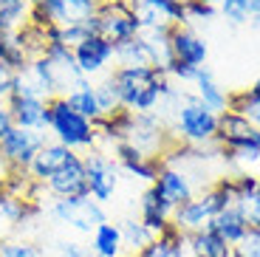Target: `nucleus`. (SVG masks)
I'll list each match as a JSON object with an SVG mask.
<instances>
[{
	"instance_id": "nucleus-33",
	"label": "nucleus",
	"mask_w": 260,
	"mask_h": 257,
	"mask_svg": "<svg viewBox=\"0 0 260 257\" xmlns=\"http://www.w3.org/2000/svg\"><path fill=\"white\" fill-rule=\"evenodd\" d=\"M235 209L241 212V218L246 220L249 229H260V184L254 192H246L238 198V204H235Z\"/></svg>"
},
{
	"instance_id": "nucleus-43",
	"label": "nucleus",
	"mask_w": 260,
	"mask_h": 257,
	"mask_svg": "<svg viewBox=\"0 0 260 257\" xmlns=\"http://www.w3.org/2000/svg\"><path fill=\"white\" fill-rule=\"evenodd\" d=\"M207 3H212V6H218V3H221V0H207Z\"/></svg>"
},
{
	"instance_id": "nucleus-10",
	"label": "nucleus",
	"mask_w": 260,
	"mask_h": 257,
	"mask_svg": "<svg viewBox=\"0 0 260 257\" xmlns=\"http://www.w3.org/2000/svg\"><path fill=\"white\" fill-rule=\"evenodd\" d=\"M34 6L46 14L48 26H82L96 14L99 0H37Z\"/></svg>"
},
{
	"instance_id": "nucleus-39",
	"label": "nucleus",
	"mask_w": 260,
	"mask_h": 257,
	"mask_svg": "<svg viewBox=\"0 0 260 257\" xmlns=\"http://www.w3.org/2000/svg\"><path fill=\"white\" fill-rule=\"evenodd\" d=\"M12 82H14V74L9 71L6 65H0V102H6L9 93H12Z\"/></svg>"
},
{
	"instance_id": "nucleus-11",
	"label": "nucleus",
	"mask_w": 260,
	"mask_h": 257,
	"mask_svg": "<svg viewBox=\"0 0 260 257\" xmlns=\"http://www.w3.org/2000/svg\"><path fill=\"white\" fill-rule=\"evenodd\" d=\"M6 108H9V116H12L14 127L48 133V124H51V105H48V99H40V97H9Z\"/></svg>"
},
{
	"instance_id": "nucleus-4",
	"label": "nucleus",
	"mask_w": 260,
	"mask_h": 257,
	"mask_svg": "<svg viewBox=\"0 0 260 257\" xmlns=\"http://www.w3.org/2000/svg\"><path fill=\"white\" fill-rule=\"evenodd\" d=\"M48 215H51L57 223L71 226L74 232L88 235V238H91V232L96 229L99 223L108 220L105 206L93 198H57L48 206Z\"/></svg>"
},
{
	"instance_id": "nucleus-5",
	"label": "nucleus",
	"mask_w": 260,
	"mask_h": 257,
	"mask_svg": "<svg viewBox=\"0 0 260 257\" xmlns=\"http://www.w3.org/2000/svg\"><path fill=\"white\" fill-rule=\"evenodd\" d=\"M85 161V175H88V192H91L93 201L99 204H108L113 201L119 189V175H122V167L113 155L102 153V150H88L82 153Z\"/></svg>"
},
{
	"instance_id": "nucleus-12",
	"label": "nucleus",
	"mask_w": 260,
	"mask_h": 257,
	"mask_svg": "<svg viewBox=\"0 0 260 257\" xmlns=\"http://www.w3.org/2000/svg\"><path fill=\"white\" fill-rule=\"evenodd\" d=\"M43 186H46V192L51 195L54 201H57V198H91V192H88V175H85L82 155L77 153L57 175H51V178H48Z\"/></svg>"
},
{
	"instance_id": "nucleus-45",
	"label": "nucleus",
	"mask_w": 260,
	"mask_h": 257,
	"mask_svg": "<svg viewBox=\"0 0 260 257\" xmlns=\"http://www.w3.org/2000/svg\"><path fill=\"white\" fill-rule=\"evenodd\" d=\"M28 3H31V6H34V3H37V0H28Z\"/></svg>"
},
{
	"instance_id": "nucleus-34",
	"label": "nucleus",
	"mask_w": 260,
	"mask_h": 257,
	"mask_svg": "<svg viewBox=\"0 0 260 257\" xmlns=\"http://www.w3.org/2000/svg\"><path fill=\"white\" fill-rule=\"evenodd\" d=\"M0 257H46L43 249L31 240H20V238H3L0 240Z\"/></svg>"
},
{
	"instance_id": "nucleus-1",
	"label": "nucleus",
	"mask_w": 260,
	"mask_h": 257,
	"mask_svg": "<svg viewBox=\"0 0 260 257\" xmlns=\"http://www.w3.org/2000/svg\"><path fill=\"white\" fill-rule=\"evenodd\" d=\"M215 144L223 158L238 161V164H254L260 161V130L249 122L246 116L223 110L218 113V133Z\"/></svg>"
},
{
	"instance_id": "nucleus-32",
	"label": "nucleus",
	"mask_w": 260,
	"mask_h": 257,
	"mask_svg": "<svg viewBox=\"0 0 260 257\" xmlns=\"http://www.w3.org/2000/svg\"><path fill=\"white\" fill-rule=\"evenodd\" d=\"M93 93H96V105H99V113L102 116H111L122 108V105H119V93H116V88H113L108 74H105V79L93 82Z\"/></svg>"
},
{
	"instance_id": "nucleus-30",
	"label": "nucleus",
	"mask_w": 260,
	"mask_h": 257,
	"mask_svg": "<svg viewBox=\"0 0 260 257\" xmlns=\"http://www.w3.org/2000/svg\"><path fill=\"white\" fill-rule=\"evenodd\" d=\"M116 65H150V57H147V48H144L142 37L124 40V43L116 45Z\"/></svg>"
},
{
	"instance_id": "nucleus-23",
	"label": "nucleus",
	"mask_w": 260,
	"mask_h": 257,
	"mask_svg": "<svg viewBox=\"0 0 260 257\" xmlns=\"http://www.w3.org/2000/svg\"><path fill=\"white\" fill-rule=\"evenodd\" d=\"M91 251L96 257H124V243H122V229L119 223L105 220L91 232Z\"/></svg>"
},
{
	"instance_id": "nucleus-6",
	"label": "nucleus",
	"mask_w": 260,
	"mask_h": 257,
	"mask_svg": "<svg viewBox=\"0 0 260 257\" xmlns=\"http://www.w3.org/2000/svg\"><path fill=\"white\" fill-rule=\"evenodd\" d=\"M108 77H111L113 88L119 93V105L130 110L133 102L139 99V93L144 88H150V85H156L158 79H164L167 71H158V68H150V65H116Z\"/></svg>"
},
{
	"instance_id": "nucleus-15",
	"label": "nucleus",
	"mask_w": 260,
	"mask_h": 257,
	"mask_svg": "<svg viewBox=\"0 0 260 257\" xmlns=\"http://www.w3.org/2000/svg\"><path fill=\"white\" fill-rule=\"evenodd\" d=\"M170 45H173V59L184 65H192V68H201L209 57L207 40L187 26H176L170 31Z\"/></svg>"
},
{
	"instance_id": "nucleus-28",
	"label": "nucleus",
	"mask_w": 260,
	"mask_h": 257,
	"mask_svg": "<svg viewBox=\"0 0 260 257\" xmlns=\"http://www.w3.org/2000/svg\"><path fill=\"white\" fill-rule=\"evenodd\" d=\"M119 229H122L124 251H130V257L136 254V251H142L144 246L150 243V240L156 238V235H153V232H150L139 218H127V220H122V223H119Z\"/></svg>"
},
{
	"instance_id": "nucleus-38",
	"label": "nucleus",
	"mask_w": 260,
	"mask_h": 257,
	"mask_svg": "<svg viewBox=\"0 0 260 257\" xmlns=\"http://www.w3.org/2000/svg\"><path fill=\"white\" fill-rule=\"evenodd\" d=\"M198 71L201 68H192V65H184V62H170V68H167V77L170 79H178V82H192L195 85V79H198Z\"/></svg>"
},
{
	"instance_id": "nucleus-16",
	"label": "nucleus",
	"mask_w": 260,
	"mask_h": 257,
	"mask_svg": "<svg viewBox=\"0 0 260 257\" xmlns=\"http://www.w3.org/2000/svg\"><path fill=\"white\" fill-rule=\"evenodd\" d=\"M153 186H156V192L161 195L173 209L195 195L192 175H189L184 167H170V164H164V170L158 173V178H156V184H153Z\"/></svg>"
},
{
	"instance_id": "nucleus-3",
	"label": "nucleus",
	"mask_w": 260,
	"mask_h": 257,
	"mask_svg": "<svg viewBox=\"0 0 260 257\" xmlns=\"http://www.w3.org/2000/svg\"><path fill=\"white\" fill-rule=\"evenodd\" d=\"M218 133V113L198 102L195 93H181L176 102V139L192 147L215 144Z\"/></svg>"
},
{
	"instance_id": "nucleus-20",
	"label": "nucleus",
	"mask_w": 260,
	"mask_h": 257,
	"mask_svg": "<svg viewBox=\"0 0 260 257\" xmlns=\"http://www.w3.org/2000/svg\"><path fill=\"white\" fill-rule=\"evenodd\" d=\"M133 257H189V249H187V235L178 232L176 226L170 223L161 235L150 240L142 251H136Z\"/></svg>"
},
{
	"instance_id": "nucleus-9",
	"label": "nucleus",
	"mask_w": 260,
	"mask_h": 257,
	"mask_svg": "<svg viewBox=\"0 0 260 257\" xmlns=\"http://www.w3.org/2000/svg\"><path fill=\"white\" fill-rule=\"evenodd\" d=\"M48 142V133L40 130H26V127H14L0 139V153L6 155V161L14 167V173H28L34 155L43 144Z\"/></svg>"
},
{
	"instance_id": "nucleus-18",
	"label": "nucleus",
	"mask_w": 260,
	"mask_h": 257,
	"mask_svg": "<svg viewBox=\"0 0 260 257\" xmlns=\"http://www.w3.org/2000/svg\"><path fill=\"white\" fill-rule=\"evenodd\" d=\"M43 212V206L37 201H26L12 195L9 189H0V232L6 235L12 229H20L23 223H28L31 218Z\"/></svg>"
},
{
	"instance_id": "nucleus-14",
	"label": "nucleus",
	"mask_w": 260,
	"mask_h": 257,
	"mask_svg": "<svg viewBox=\"0 0 260 257\" xmlns=\"http://www.w3.org/2000/svg\"><path fill=\"white\" fill-rule=\"evenodd\" d=\"M113 158L119 161L122 173L133 175V178L144 181V184H156L158 173L164 170V158H161V155H142L133 144H127V142H116V144H113Z\"/></svg>"
},
{
	"instance_id": "nucleus-44",
	"label": "nucleus",
	"mask_w": 260,
	"mask_h": 257,
	"mask_svg": "<svg viewBox=\"0 0 260 257\" xmlns=\"http://www.w3.org/2000/svg\"><path fill=\"white\" fill-rule=\"evenodd\" d=\"M108 3H124V0H108Z\"/></svg>"
},
{
	"instance_id": "nucleus-24",
	"label": "nucleus",
	"mask_w": 260,
	"mask_h": 257,
	"mask_svg": "<svg viewBox=\"0 0 260 257\" xmlns=\"http://www.w3.org/2000/svg\"><path fill=\"white\" fill-rule=\"evenodd\" d=\"M187 249H189V257H232V246L221 235H215L212 229L187 235Z\"/></svg>"
},
{
	"instance_id": "nucleus-27",
	"label": "nucleus",
	"mask_w": 260,
	"mask_h": 257,
	"mask_svg": "<svg viewBox=\"0 0 260 257\" xmlns=\"http://www.w3.org/2000/svg\"><path fill=\"white\" fill-rule=\"evenodd\" d=\"M28 0H0V31H20L28 23Z\"/></svg>"
},
{
	"instance_id": "nucleus-13",
	"label": "nucleus",
	"mask_w": 260,
	"mask_h": 257,
	"mask_svg": "<svg viewBox=\"0 0 260 257\" xmlns=\"http://www.w3.org/2000/svg\"><path fill=\"white\" fill-rule=\"evenodd\" d=\"M74 59H77L79 71L88 79H93L108 71L111 62H116V45L105 37H88L85 43H79L74 48Z\"/></svg>"
},
{
	"instance_id": "nucleus-25",
	"label": "nucleus",
	"mask_w": 260,
	"mask_h": 257,
	"mask_svg": "<svg viewBox=\"0 0 260 257\" xmlns=\"http://www.w3.org/2000/svg\"><path fill=\"white\" fill-rule=\"evenodd\" d=\"M28 62H31V57L23 48L20 31H0V65H6L12 74H23Z\"/></svg>"
},
{
	"instance_id": "nucleus-40",
	"label": "nucleus",
	"mask_w": 260,
	"mask_h": 257,
	"mask_svg": "<svg viewBox=\"0 0 260 257\" xmlns=\"http://www.w3.org/2000/svg\"><path fill=\"white\" fill-rule=\"evenodd\" d=\"M12 175H14V167L6 161V155L0 153V189H6L9 186V181H12Z\"/></svg>"
},
{
	"instance_id": "nucleus-35",
	"label": "nucleus",
	"mask_w": 260,
	"mask_h": 257,
	"mask_svg": "<svg viewBox=\"0 0 260 257\" xmlns=\"http://www.w3.org/2000/svg\"><path fill=\"white\" fill-rule=\"evenodd\" d=\"M232 257H260V229H246V235L232 246Z\"/></svg>"
},
{
	"instance_id": "nucleus-8",
	"label": "nucleus",
	"mask_w": 260,
	"mask_h": 257,
	"mask_svg": "<svg viewBox=\"0 0 260 257\" xmlns=\"http://www.w3.org/2000/svg\"><path fill=\"white\" fill-rule=\"evenodd\" d=\"M124 142L133 144L142 155H164V150L176 142V139L167 133L164 122L156 113H136Z\"/></svg>"
},
{
	"instance_id": "nucleus-41",
	"label": "nucleus",
	"mask_w": 260,
	"mask_h": 257,
	"mask_svg": "<svg viewBox=\"0 0 260 257\" xmlns=\"http://www.w3.org/2000/svg\"><path fill=\"white\" fill-rule=\"evenodd\" d=\"M12 130V116H9V108L6 102H0V139Z\"/></svg>"
},
{
	"instance_id": "nucleus-19",
	"label": "nucleus",
	"mask_w": 260,
	"mask_h": 257,
	"mask_svg": "<svg viewBox=\"0 0 260 257\" xmlns=\"http://www.w3.org/2000/svg\"><path fill=\"white\" fill-rule=\"evenodd\" d=\"M139 220L147 226L153 235H161L170 223H173V206L156 192V186L150 184L139 198Z\"/></svg>"
},
{
	"instance_id": "nucleus-42",
	"label": "nucleus",
	"mask_w": 260,
	"mask_h": 257,
	"mask_svg": "<svg viewBox=\"0 0 260 257\" xmlns=\"http://www.w3.org/2000/svg\"><path fill=\"white\" fill-rule=\"evenodd\" d=\"M249 93H252V97L260 102V79H254V82H252V88H249Z\"/></svg>"
},
{
	"instance_id": "nucleus-36",
	"label": "nucleus",
	"mask_w": 260,
	"mask_h": 257,
	"mask_svg": "<svg viewBox=\"0 0 260 257\" xmlns=\"http://www.w3.org/2000/svg\"><path fill=\"white\" fill-rule=\"evenodd\" d=\"M184 12H187V23H192V20L207 23L218 14V6H212L207 0H184Z\"/></svg>"
},
{
	"instance_id": "nucleus-29",
	"label": "nucleus",
	"mask_w": 260,
	"mask_h": 257,
	"mask_svg": "<svg viewBox=\"0 0 260 257\" xmlns=\"http://www.w3.org/2000/svg\"><path fill=\"white\" fill-rule=\"evenodd\" d=\"M65 102L71 105L79 116H85L88 122L102 119L99 105H96V93H93V85H91V88H79V90H74V93H68V97H65Z\"/></svg>"
},
{
	"instance_id": "nucleus-17",
	"label": "nucleus",
	"mask_w": 260,
	"mask_h": 257,
	"mask_svg": "<svg viewBox=\"0 0 260 257\" xmlns=\"http://www.w3.org/2000/svg\"><path fill=\"white\" fill-rule=\"evenodd\" d=\"M74 155H77L74 150H68L65 144L48 139V142L37 150V155H34L31 167H28V175H31L34 181H40V184H46L51 175H57L59 170H62L65 164L74 158ZM79 155H82V153H79Z\"/></svg>"
},
{
	"instance_id": "nucleus-26",
	"label": "nucleus",
	"mask_w": 260,
	"mask_h": 257,
	"mask_svg": "<svg viewBox=\"0 0 260 257\" xmlns=\"http://www.w3.org/2000/svg\"><path fill=\"white\" fill-rule=\"evenodd\" d=\"M207 229H212L215 235H221V238L226 240L229 246H235L238 240L243 238V235H246L249 226H246V220L241 218V212H238L235 206H226V209H221V212L209 220Z\"/></svg>"
},
{
	"instance_id": "nucleus-2",
	"label": "nucleus",
	"mask_w": 260,
	"mask_h": 257,
	"mask_svg": "<svg viewBox=\"0 0 260 257\" xmlns=\"http://www.w3.org/2000/svg\"><path fill=\"white\" fill-rule=\"evenodd\" d=\"M51 124H48V136L54 142L65 144L74 153H88L96 150L99 136L93 122H88L85 116H79L71 105L65 102V97H54L51 102Z\"/></svg>"
},
{
	"instance_id": "nucleus-21",
	"label": "nucleus",
	"mask_w": 260,
	"mask_h": 257,
	"mask_svg": "<svg viewBox=\"0 0 260 257\" xmlns=\"http://www.w3.org/2000/svg\"><path fill=\"white\" fill-rule=\"evenodd\" d=\"M176 26H164V28H142L139 37H142L144 48H147L150 65L158 68V71H167L170 62H173V45H170V31Z\"/></svg>"
},
{
	"instance_id": "nucleus-37",
	"label": "nucleus",
	"mask_w": 260,
	"mask_h": 257,
	"mask_svg": "<svg viewBox=\"0 0 260 257\" xmlns=\"http://www.w3.org/2000/svg\"><path fill=\"white\" fill-rule=\"evenodd\" d=\"M57 257H96L91 251V246L79 243V240H62L57 243Z\"/></svg>"
},
{
	"instance_id": "nucleus-22",
	"label": "nucleus",
	"mask_w": 260,
	"mask_h": 257,
	"mask_svg": "<svg viewBox=\"0 0 260 257\" xmlns=\"http://www.w3.org/2000/svg\"><path fill=\"white\" fill-rule=\"evenodd\" d=\"M195 97H198L201 105H207L212 113H223L229 108V90L221 88V82L215 79V74L209 71L207 65H201L198 79H195Z\"/></svg>"
},
{
	"instance_id": "nucleus-31",
	"label": "nucleus",
	"mask_w": 260,
	"mask_h": 257,
	"mask_svg": "<svg viewBox=\"0 0 260 257\" xmlns=\"http://www.w3.org/2000/svg\"><path fill=\"white\" fill-rule=\"evenodd\" d=\"M226 110H235V113L246 116L249 122L260 130V102L249 93V90H235V93H229V108Z\"/></svg>"
},
{
	"instance_id": "nucleus-7",
	"label": "nucleus",
	"mask_w": 260,
	"mask_h": 257,
	"mask_svg": "<svg viewBox=\"0 0 260 257\" xmlns=\"http://www.w3.org/2000/svg\"><path fill=\"white\" fill-rule=\"evenodd\" d=\"M96 17H99V34H102L105 40H111L113 45L139 37V31H142V26H139V20H136V14H133L127 0H124V3L99 0Z\"/></svg>"
}]
</instances>
